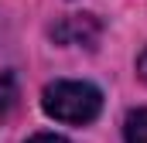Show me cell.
Returning <instances> with one entry per match:
<instances>
[{"label": "cell", "instance_id": "obj_1", "mask_svg": "<svg viewBox=\"0 0 147 143\" xmlns=\"http://www.w3.org/2000/svg\"><path fill=\"white\" fill-rule=\"evenodd\" d=\"M41 106L51 119L58 123H72V126H82V123H92L103 109V92L89 82H51L41 96Z\"/></svg>", "mask_w": 147, "mask_h": 143}, {"label": "cell", "instance_id": "obj_2", "mask_svg": "<svg viewBox=\"0 0 147 143\" xmlns=\"http://www.w3.org/2000/svg\"><path fill=\"white\" fill-rule=\"evenodd\" d=\"M51 34L58 37V41H65V44H89V48H92V41L99 37V24H96L89 14H72V17H65Z\"/></svg>", "mask_w": 147, "mask_h": 143}, {"label": "cell", "instance_id": "obj_3", "mask_svg": "<svg viewBox=\"0 0 147 143\" xmlns=\"http://www.w3.org/2000/svg\"><path fill=\"white\" fill-rule=\"evenodd\" d=\"M17 106V78L10 72H0V123L14 112Z\"/></svg>", "mask_w": 147, "mask_h": 143}, {"label": "cell", "instance_id": "obj_4", "mask_svg": "<svg viewBox=\"0 0 147 143\" xmlns=\"http://www.w3.org/2000/svg\"><path fill=\"white\" fill-rule=\"evenodd\" d=\"M123 136H127V143H147V109H134L127 116Z\"/></svg>", "mask_w": 147, "mask_h": 143}, {"label": "cell", "instance_id": "obj_5", "mask_svg": "<svg viewBox=\"0 0 147 143\" xmlns=\"http://www.w3.org/2000/svg\"><path fill=\"white\" fill-rule=\"evenodd\" d=\"M28 143H69L65 136H55V133H38V136H31Z\"/></svg>", "mask_w": 147, "mask_h": 143}, {"label": "cell", "instance_id": "obj_6", "mask_svg": "<svg viewBox=\"0 0 147 143\" xmlns=\"http://www.w3.org/2000/svg\"><path fill=\"white\" fill-rule=\"evenodd\" d=\"M137 72H140V78L147 82V51L140 55V61H137Z\"/></svg>", "mask_w": 147, "mask_h": 143}]
</instances>
